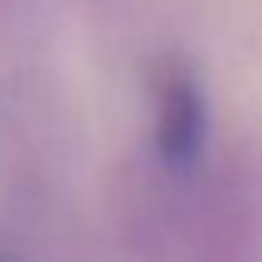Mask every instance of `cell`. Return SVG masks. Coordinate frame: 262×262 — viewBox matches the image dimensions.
<instances>
[{"label": "cell", "mask_w": 262, "mask_h": 262, "mask_svg": "<svg viewBox=\"0 0 262 262\" xmlns=\"http://www.w3.org/2000/svg\"><path fill=\"white\" fill-rule=\"evenodd\" d=\"M208 139V100L185 66H170L155 97V150L166 166L185 170Z\"/></svg>", "instance_id": "cell-1"}]
</instances>
